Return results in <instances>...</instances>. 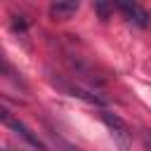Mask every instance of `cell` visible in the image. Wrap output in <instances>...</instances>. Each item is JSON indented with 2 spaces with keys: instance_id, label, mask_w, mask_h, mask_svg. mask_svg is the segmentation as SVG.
Masks as SVG:
<instances>
[{
  "instance_id": "obj_1",
  "label": "cell",
  "mask_w": 151,
  "mask_h": 151,
  "mask_svg": "<svg viewBox=\"0 0 151 151\" xmlns=\"http://www.w3.org/2000/svg\"><path fill=\"white\" fill-rule=\"evenodd\" d=\"M101 123L109 127L116 146H118L120 151H130V146H132V132H130L127 123H125L120 116L111 113V111H101Z\"/></svg>"
},
{
  "instance_id": "obj_2",
  "label": "cell",
  "mask_w": 151,
  "mask_h": 151,
  "mask_svg": "<svg viewBox=\"0 0 151 151\" xmlns=\"http://www.w3.org/2000/svg\"><path fill=\"white\" fill-rule=\"evenodd\" d=\"M0 116H2V123H5V125H7V127L14 132V134H19V137H21V139H24L28 146H33L35 151H47L45 142H42L38 134H33V130H31V127H26V125H24L19 118H14V116H12L7 109H2V111H0Z\"/></svg>"
},
{
  "instance_id": "obj_3",
  "label": "cell",
  "mask_w": 151,
  "mask_h": 151,
  "mask_svg": "<svg viewBox=\"0 0 151 151\" xmlns=\"http://www.w3.org/2000/svg\"><path fill=\"white\" fill-rule=\"evenodd\" d=\"M52 83H54L59 90H64L66 94L78 97V99H85V101H90V104H104V101H106V99L92 94L90 90H85V87H80V85H76V83H71V80H66V78H52Z\"/></svg>"
},
{
  "instance_id": "obj_4",
  "label": "cell",
  "mask_w": 151,
  "mask_h": 151,
  "mask_svg": "<svg viewBox=\"0 0 151 151\" xmlns=\"http://www.w3.org/2000/svg\"><path fill=\"white\" fill-rule=\"evenodd\" d=\"M116 9H118L127 21L137 24L139 28H146V26H149V12H146L142 5H137V2H116Z\"/></svg>"
},
{
  "instance_id": "obj_5",
  "label": "cell",
  "mask_w": 151,
  "mask_h": 151,
  "mask_svg": "<svg viewBox=\"0 0 151 151\" xmlns=\"http://www.w3.org/2000/svg\"><path fill=\"white\" fill-rule=\"evenodd\" d=\"M78 9H80V5H78V2H52V5L47 7V12H50V17H52L54 21L71 19Z\"/></svg>"
},
{
  "instance_id": "obj_6",
  "label": "cell",
  "mask_w": 151,
  "mask_h": 151,
  "mask_svg": "<svg viewBox=\"0 0 151 151\" xmlns=\"http://www.w3.org/2000/svg\"><path fill=\"white\" fill-rule=\"evenodd\" d=\"M94 9L101 19H109V12L113 9V5H106V2H94Z\"/></svg>"
},
{
  "instance_id": "obj_7",
  "label": "cell",
  "mask_w": 151,
  "mask_h": 151,
  "mask_svg": "<svg viewBox=\"0 0 151 151\" xmlns=\"http://www.w3.org/2000/svg\"><path fill=\"white\" fill-rule=\"evenodd\" d=\"M14 151H28V149H14Z\"/></svg>"
}]
</instances>
